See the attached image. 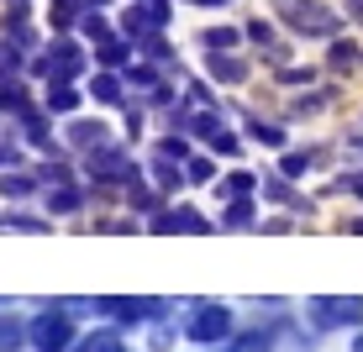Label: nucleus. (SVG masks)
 <instances>
[{"instance_id": "1", "label": "nucleus", "mask_w": 363, "mask_h": 352, "mask_svg": "<svg viewBox=\"0 0 363 352\" xmlns=\"http://www.w3.org/2000/svg\"><path fill=\"white\" fill-rule=\"evenodd\" d=\"M290 21L300 37H332L337 32V16L327 6H316V0H290Z\"/></svg>"}, {"instance_id": "2", "label": "nucleus", "mask_w": 363, "mask_h": 352, "mask_svg": "<svg viewBox=\"0 0 363 352\" xmlns=\"http://www.w3.org/2000/svg\"><path fill=\"white\" fill-rule=\"evenodd\" d=\"M227 326H232V316L221 305H200L190 321H184V331H190V342H221L227 336Z\"/></svg>"}, {"instance_id": "3", "label": "nucleus", "mask_w": 363, "mask_h": 352, "mask_svg": "<svg viewBox=\"0 0 363 352\" xmlns=\"http://www.w3.org/2000/svg\"><path fill=\"white\" fill-rule=\"evenodd\" d=\"M32 342L43 347V352H64L69 321H64V316H37V321H32Z\"/></svg>"}, {"instance_id": "4", "label": "nucleus", "mask_w": 363, "mask_h": 352, "mask_svg": "<svg viewBox=\"0 0 363 352\" xmlns=\"http://www.w3.org/2000/svg\"><path fill=\"white\" fill-rule=\"evenodd\" d=\"M358 300H316V321L321 326H337V321H358Z\"/></svg>"}, {"instance_id": "5", "label": "nucleus", "mask_w": 363, "mask_h": 352, "mask_svg": "<svg viewBox=\"0 0 363 352\" xmlns=\"http://www.w3.org/2000/svg\"><path fill=\"white\" fill-rule=\"evenodd\" d=\"M211 79L237 84V79H247V64H242V58H211Z\"/></svg>"}, {"instance_id": "6", "label": "nucleus", "mask_w": 363, "mask_h": 352, "mask_svg": "<svg viewBox=\"0 0 363 352\" xmlns=\"http://www.w3.org/2000/svg\"><path fill=\"white\" fill-rule=\"evenodd\" d=\"M353 64H358V47L353 42H337L332 47V69H353Z\"/></svg>"}, {"instance_id": "7", "label": "nucleus", "mask_w": 363, "mask_h": 352, "mask_svg": "<svg viewBox=\"0 0 363 352\" xmlns=\"http://www.w3.org/2000/svg\"><path fill=\"white\" fill-rule=\"evenodd\" d=\"M95 95L106 100V106H116V100H121V84L111 79V74H100V79H95Z\"/></svg>"}, {"instance_id": "8", "label": "nucleus", "mask_w": 363, "mask_h": 352, "mask_svg": "<svg viewBox=\"0 0 363 352\" xmlns=\"http://www.w3.org/2000/svg\"><path fill=\"white\" fill-rule=\"evenodd\" d=\"M74 100H79V95L64 90V84H58V90H48V106H53V110H74Z\"/></svg>"}, {"instance_id": "9", "label": "nucleus", "mask_w": 363, "mask_h": 352, "mask_svg": "<svg viewBox=\"0 0 363 352\" xmlns=\"http://www.w3.org/2000/svg\"><path fill=\"white\" fill-rule=\"evenodd\" d=\"M79 352H127V347H121L116 336H90V342H84Z\"/></svg>"}, {"instance_id": "10", "label": "nucleus", "mask_w": 363, "mask_h": 352, "mask_svg": "<svg viewBox=\"0 0 363 352\" xmlns=\"http://www.w3.org/2000/svg\"><path fill=\"white\" fill-rule=\"evenodd\" d=\"M237 42V32L232 27H221V32H206V47H232Z\"/></svg>"}, {"instance_id": "11", "label": "nucleus", "mask_w": 363, "mask_h": 352, "mask_svg": "<svg viewBox=\"0 0 363 352\" xmlns=\"http://www.w3.org/2000/svg\"><path fill=\"white\" fill-rule=\"evenodd\" d=\"M247 216H253V205H247V200H237V205H232V210H227V221H232V226H242V221H247Z\"/></svg>"}, {"instance_id": "12", "label": "nucleus", "mask_w": 363, "mask_h": 352, "mask_svg": "<svg viewBox=\"0 0 363 352\" xmlns=\"http://www.w3.org/2000/svg\"><path fill=\"white\" fill-rule=\"evenodd\" d=\"M247 37H253V42H269V21H247Z\"/></svg>"}, {"instance_id": "13", "label": "nucleus", "mask_w": 363, "mask_h": 352, "mask_svg": "<svg viewBox=\"0 0 363 352\" xmlns=\"http://www.w3.org/2000/svg\"><path fill=\"white\" fill-rule=\"evenodd\" d=\"M347 11H353V16H363V0H347Z\"/></svg>"}, {"instance_id": "14", "label": "nucleus", "mask_w": 363, "mask_h": 352, "mask_svg": "<svg viewBox=\"0 0 363 352\" xmlns=\"http://www.w3.org/2000/svg\"><path fill=\"white\" fill-rule=\"evenodd\" d=\"M195 6H227V0H195Z\"/></svg>"}, {"instance_id": "15", "label": "nucleus", "mask_w": 363, "mask_h": 352, "mask_svg": "<svg viewBox=\"0 0 363 352\" xmlns=\"http://www.w3.org/2000/svg\"><path fill=\"white\" fill-rule=\"evenodd\" d=\"M358 352H363V336H358Z\"/></svg>"}]
</instances>
